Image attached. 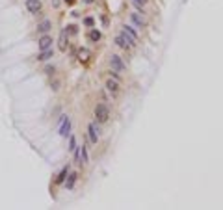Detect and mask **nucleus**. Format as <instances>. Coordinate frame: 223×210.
Instances as JSON below:
<instances>
[{
    "instance_id": "16",
    "label": "nucleus",
    "mask_w": 223,
    "mask_h": 210,
    "mask_svg": "<svg viewBox=\"0 0 223 210\" xmlns=\"http://www.w3.org/2000/svg\"><path fill=\"white\" fill-rule=\"evenodd\" d=\"M78 152H80V160H82L80 164H88V151H86V147H84V145H82Z\"/></svg>"
},
{
    "instance_id": "17",
    "label": "nucleus",
    "mask_w": 223,
    "mask_h": 210,
    "mask_svg": "<svg viewBox=\"0 0 223 210\" xmlns=\"http://www.w3.org/2000/svg\"><path fill=\"white\" fill-rule=\"evenodd\" d=\"M74 180H76V173H71V175H69V180L65 182V186H67V188H73V186H74Z\"/></svg>"
},
{
    "instance_id": "6",
    "label": "nucleus",
    "mask_w": 223,
    "mask_h": 210,
    "mask_svg": "<svg viewBox=\"0 0 223 210\" xmlns=\"http://www.w3.org/2000/svg\"><path fill=\"white\" fill-rule=\"evenodd\" d=\"M106 89H108L110 93H113V95H117L119 89H121L119 80H115V78H108V80H106Z\"/></svg>"
},
{
    "instance_id": "15",
    "label": "nucleus",
    "mask_w": 223,
    "mask_h": 210,
    "mask_svg": "<svg viewBox=\"0 0 223 210\" xmlns=\"http://www.w3.org/2000/svg\"><path fill=\"white\" fill-rule=\"evenodd\" d=\"M99 39H101V32H99V30H91V32H89V41L97 43Z\"/></svg>"
},
{
    "instance_id": "10",
    "label": "nucleus",
    "mask_w": 223,
    "mask_h": 210,
    "mask_svg": "<svg viewBox=\"0 0 223 210\" xmlns=\"http://www.w3.org/2000/svg\"><path fill=\"white\" fill-rule=\"evenodd\" d=\"M67 39H69V37H67V30H61V32H60V50H61V52L67 50Z\"/></svg>"
},
{
    "instance_id": "19",
    "label": "nucleus",
    "mask_w": 223,
    "mask_h": 210,
    "mask_svg": "<svg viewBox=\"0 0 223 210\" xmlns=\"http://www.w3.org/2000/svg\"><path fill=\"white\" fill-rule=\"evenodd\" d=\"M132 4H134L138 9H140V8H143V6L147 4V0H132Z\"/></svg>"
},
{
    "instance_id": "14",
    "label": "nucleus",
    "mask_w": 223,
    "mask_h": 210,
    "mask_svg": "<svg viewBox=\"0 0 223 210\" xmlns=\"http://www.w3.org/2000/svg\"><path fill=\"white\" fill-rule=\"evenodd\" d=\"M52 58V49H47V50H41L39 52V60L41 61H47V60H50Z\"/></svg>"
},
{
    "instance_id": "22",
    "label": "nucleus",
    "mask_w": 223,
    "mask_h": 210,
    "mask_svg": "<svg viewBox=\"0 0 223 210\" xmlns=\"http://www.w3.org/2000/svg\"><path fill=\"white\" fill-rule=\"evenodd\" d=\"M67 28H69V32H71V34H76V32H78L74 24H71V26H67Z\"/></svg>"
},
{
    "instance_id": "12",
    "label": "nucleus",
    "mask_w": 223,
    "mask_h": 210,
    "mask_svg": "<svg viewBox=\"0 0 223 210\" xmlns=\"http://www.w3.org/2000/svg\"><path fill=\"white\" fill-rule=\"evenodd\" d=\"M89 58H91V52H89L88 49H80V50H78V60H80V61L86 63Z\"/></svg>"
},
{
    "instance_id": "4",
    "label": "nucleus",
    "mask_w": 223,
    "mask_h": 210,
    "mask_svg": "<svg viewBox=\"0 0 223 210\" xmlns=\"http://www.w3.org/2000/svg\"><path fill=\"white\" fill-rule=\"evenodd\" d=\"M69 130H71V121L67 115H61V125H60V134L63 138H67L69 136Z\"/></svg>"
},
{
    "instance_id": "2",
    "label": "nucleus",
    "mask_w": 223,
    "mask_h": 210,
    "mask_svg": "<svg viewBox=\"0 0 223 210\" xmlns=\"http://www.w3.org/2000/svg\"><path fill=\"white\" fill-rule=\"evenodd\" d=\"M95 117H97L99 123H106V121L110 119V108L106 104H97V108H95Z\"/></svg>"
},
{
    "instance_id": "7",
    "label": "nucleus",
    "mask_w": 223,
    "mask_h": 210,
    "mask_svg": "<svg viewBox=\"0 0 223 210\" xmlns=\"http://www.w3.org/2000/svg\"><path fill=\"white\" fill-rule=\"evenodd\" d=\"M26 9L30 13H39L41 11V0H26Z\"/></svg>"
},
{
    "instance_id": "1",
    "label": "nucleus",
    "mask_w": 223,
    "mask_h": 210,
    "mask_svg": "<svg viewBox=\"0 0 223 210\" xmlns=\"http://www.w3.org/2000/svg\"><path fill=\"white\" fill-rule=\"evenodd\" d=\"M115 43H117V45H119L121 49H125V50H130V49L136 45V41H134L129 34H125V32H123V34H119L117 37H115Z\"/></svg>"
},
{
    "instance_id": "13",
    "label": "nucleus",
    "mask_w": 223,
    "mask_h": 210,
    "mask_svg": "<svg viewBox=\"0 0 223 210\" xmlns=\"http://www.w3.org/2000/svg\"><path fill=\"white\" fill-rule=\"evenodd\" d=\"M123 32H125V34H129V36H130V37H132V39H134L136 43H138V34H136V30H134V28H132L130 24H126V26L123 28Z\"/></svg>"
},
{
    "instance_id": "20",
    "label": "nucleus",
    "mask_w": 223,
    "mask_h": 210,
    "mask_svg": "<svg viewBox=\"0 0 223 210\" xmlns=\"http://www.w3.org/2000/svg\"><path fill=\"white\" fill-rule=\"evenodd\" d=\"M76 149V139H74L73 136H71V141H69V151H74Z\"/></svg>"
},
{
    "instance_id": "23",
    "label": "nucleus",
    "mask_w": 223,
    "mask_h": 210,
    "mask_svg": "<svg viewBox=\"0 0 223 210\" xmlns=\"http://www.w3.org/2000/svg\"><path fill=\"white\" fill-rule=\"evenodd\" d=\"M65 2H67V4H74V0H65Z\"/></svg>"
},
{
    "instance_id": "21",
    "label": "nucleus",
    "mask_w": 223,
    "mask_h": 210,
    "mask_svg": "<svg viewBox=\"0 0 223 210\" xmlns=\"http://www.w3.org/2000/svg\"><path fill=\"white\" fill-rule=\"evenodd\" d=\"M84 23H86V26H93V24H95V20H93L91 17H88L86 20H84Z\"/></svg>"
},
{
    "instance_id": "8",
    "label": "nucleus",
    "mask_w": 223,
    "mask_h": 210,
    "mask_svg": "<svg viewBox=\"0 0 223 210\" xmlns=\"http://www.w3.org/2000/svg\"><path fill=\"white\" fill-rule=\"evenodd\" d=\"M130 19H132V23L138 26V28H143L147 23H145V19L140 15V13H138V11H134V13H130Z\"/></svg>"
},
{
    "instance_id": "9",
    "label": "nucleus",
    "mask_w": 223,
    "mask_h": 210,
    "mask_svg": "<svg viewBox=\"0 0 223 210\" xmlns=\"http://www.w3.org/2000/svg\"><path fill=\"white\" fill-rule=\"evenodd\" d=\"M47 49H52V37L43 34V37L39 39V50H47Z\"/></svg>"
},
{
    "instance_id": "5",
    "label": "nucleus",
    "mask_w": 223,
    "mask_h": 210,
    "mask_svg": "<svg viewBox=\"0 0 223 210\" xmlns=\"http://www.w3.org/2000/svg\"><path fill=\"white\" fill-rule=\"evenodd\" d=\"M88 136H89V141L93 143V145L99 141V128H97V125H95V123H89V127H88Z\"/></svg>"
},
{
    "instance_id": "18",
    "label": "nucleus",
    "mask_w": 223,
    "mask_h": 210,
    "mask_svg": "<svg viewBox=\"0 0 223 210\" xmlns=\"http://www.w3.org/2000/svg\"><path fill=\"white\" fill-rule=\"evenodd\" d=\"M67 173H69V168H65V169H63V171L60 173V177H58V182H63V180H65V177H67Z\"/></svg>"
},
{
    "instance_id": "11",
    "label": "nucleus",
    "mask_w": 223,
    "mask_h": 210,
    "mask_svg": "<svg viewBox=\"0 0 223 210\" xmlns=\"http://www.w3.org/2000/svg\"><path fill=\"white\" fill-rule=\"evenodd\" d=\"M50 26H52V24H50V20L45 19V20H41V23L37 24V32H41V34H47V32L50 30Z\"/></svg>"
},
{
    "instance_id": "3",
    "label": "nucleus",
    "mask_w": 223,
    "mask_h": 210,
    "mask_svg": "<svg viewBox=\"0 0 223 210\" xmlns=\"http://www.w3.org/2000/svg\"><path fill=\"white\" fill-rule=\"evenodd\" d=\"M110 67L112 71H117V73H123L126 69V65L123 63L121 56H117V54H112V58H110Z\"/></svg>"
}]
</instances>
